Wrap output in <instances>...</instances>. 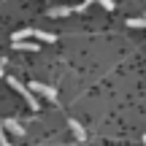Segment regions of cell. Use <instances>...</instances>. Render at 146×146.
<instances>
[{"label": "cell", "mask_w": 146, "mask_h": 146, "mask_svg": "<svg viewBox=\"0 0 146 146\" xmlns=\"http://www.w3.org/2000/svg\"><path fill=\"white\" fill-rule=\"evenodd\" d=\"M68 127H70L73 133H76V138H78V141H84V138H87V133H84V127L78 125L76 119H68Z\"/></svg>", "instance_id": "7"}, {"label": "cell", "mask_w": 146, "mask_h": 146, "mask_svg": "<svg viewBox=\"0 0 146 146\" xmlns=\"http://www.w3.org/2000/svg\"><path fill=\"white\" fill-rule=\"evenodd\" d=\"M14 49H22V52H38V43H30V41H11Z\"/></svg>", "instance_id": "5"}, {"label": "cell", "mask_w": 146, "mask_h": 146, "mask_svg": "<svg viewBox=\"0 0 146 146\" xmlns=\"http://www.w3.org/2000/svg\"><path fill=\"white\" fill-rule=\"evenodd\" d=\"M5 81H8L11 87H14L16 92H19L22 98L27 100V106H30V108H41V103H38V100H35V95H33V89H27L25 84H19V78H5Z\"/></svg>", "instance_id": "1"}, {"label": "cell", "mask_w": 146, "mask_h": 146, "mask_svg": "<svg viewBox=\"0 0 146 146\" xmlns=\"http://www.w3.org/2000/svg\"><path fill=\"white\" fill-rule=\"evenodd\" d=\"M3 125H5V130H8V133H14V135H25V127H19V122H16V119H3Z\"/></svg>", "instance_id": "4"}, {"label": "cell", "mask_w": 146, "mask_h": 146, "mask_svg": "<svg viewBox=\"0 0 146 146\" xmlns=\"http://www.w3.org/2000/svg\"><path fill=\"white\" fill-rule=\"evenodd\" d=\"M0 146H11L8 135H5V125H3V119H0Z\"/></svg>", "instance_id": "9"}, {"label": "cell", "mask_w": 146, "mask_h": 146, "mask_svg": "<svg viewBox=\"0 0 146 146\" xmlns=\"http://www.w3.org/2000/svg\"><path fill=\"white\" fill-rule=\"evenodd\" d=\"M30 89H33V92H38V95H43V98H49V100H57V89H54V87H49V84L33 81V84H30Z\"/></svg>", "instance_id": "2"}, {"label": "cell", "mask_w": 146, "mask_h": 146, "mask_svg": "<svg viewBox=\"0 0 146 146\" xmlns=\"http://www.w3.org/2000/svg\"><path fill=\"white\" fill-rule=\"evenodd\" d=\"M98 3H100V5H103V8H106V11H111V8H114V3H111V0H98Z\"/></svg>", "instance_id": "11"}, {"label": "cell", "mask_w": 146, "mask_h": 146, "mask_svg": "<svg viewBox=\"0 0 146 146\" xmlns=\"http://www.w3.org/2000/svg\"><path fill=\"white\" fill-rule=\"evenodd\" d=\"M70 14H76L73 5H54V8H49V16H70Z\"/></svg>", "instance_id": "3"}, {"label": "cell", "mask_w": 146, "mask_h": 146, "mask_svg": "<svg viewBox=\"0 0 146 146\" xmlns=\"http://www.w3.org/2000/svg\"><path fill=\"white\" fill-rule=\"evenodd\" d=\"M5 76V70H3V62H0V78H3Z\"/></svg>", "instance_id": "12"}, {"label": "cell", "mask_w": 146, "mask_h": 146, "mask_svg": "<svg viewBox=\"0 0 146 146\" xmlns=\"http://www.w3.org/2000/svg\"><path fill=\"white\" fill-rule=\"evenodd\" d=\"M127 27H146V19H127Z\"/></svg>", "instance_id": "10"}, {"label": "cell", "mask_w": 146, "mask_h": 146, "mask_svg": "<svg viewBox=\"0 0 146 146\" xmlns=\"http://www.w3.org/2000/svg\"><path fill=\"white\" fill-rule=\"evenodd\" d=\"M33 38H38V41H46V43L57 41V35H54V33H46V30H33Z\"/></svg>", "instance_id": "6"}, {"label": "cell", "mask_w": 146, "mask_h": 146, "mask_svg": "<svg viewBox=\"0 0 146 146\" xmlns=\"http://www.w3.org/2000/svg\"><path fill=\"white\" fill-rule=\"evenodd\" d=\"M143 143H146V135H143Z\"/></svg>", "instance_id": "13"}, {"label": "cell", "mask_w": 146, "mask_h": 146, "mask_svg": "<svg viewBox=\"0 0 146 146\" xmlns=\"http://www.w3.org/2000/svg\"><path fill=\"white\" fill-rule=\"evenodd\" d=\"M30 35H33V30H30V27H25V30L14 33V35H11V41H25V38H30Z\"/></svg>", "instance_id": "8"}]
</instances>
